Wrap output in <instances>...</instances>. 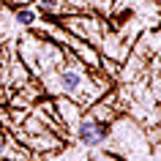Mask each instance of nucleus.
Listing matches in <instances>:
<instances>
[{
    "label": "nucleus",
    "instance_id": "1",
    "mask_svg": "<svg viewBox=\"0 0 161 161\" xmlns=\"http://www.w3.org/2000/svg\"><path fill=\"white\" fill-rule=\"evenodd\" d=\"M107 136H109V128L104 126L98 118H85L76 126V139L85 147H101L107 142Z\"/></svg>",
    "mask_w": 161,
    "mask_h": 161
},
{
    "label": "nucleus",
    "instance_id": "2",
    "mask_svg": "<svg viewBox=\"0 0 161 161\" xmlns=\"http://www.w3.org/2000/svg\"><path fill=\"white\" fill-rule=\"evenodd\" d=\"M79 87H82V71L74 66H68L60 71V90L68 96H76L79 93Z\"/></svg>",
    "mask_w": 161,
    "mask_h": 161
},
{
    "label": "nucleus",
    "instance_id": "3",
    "mask_svg": "<svg viewBox=\"0 0 161 161\" xmlns=\"http://www.w3.org/2000/svg\"><path fill=\"white\" fill-rule=\"evenodd\" d=\"M14 19H17L19 27H30V25H36V11L33 8H17Z\"/></svg>",
    "mask_w": 161,
    "mask_h": 161
},
{
    "label": "nucleus",
    "instance_id": "4",
    "mask_svg": "<svg viewBox=\"0 0 161 161\" xmlns=\"http://www.w3.org/2000/svg\"><path fill=\"white\" fill-rule=\"evenodd\" d=\"M60 6H63L60 0H36V8L44 11V14H58Z\"/></svg>",
    "mask_w": 161,
    "mask_h": 161
},
{
    "label": "nucleus",
    "instance_id": "5",
    "mask_svg": "<svg viewBox=\"0 0 161 161\" xmlns=\"http://www.w3.org/2000/svg\"><path fill=\"white\" fill-rule=\"evenodd\" d=\"M6 150V139H3V136H0V153Z\"/></svg>",
    "mask_w": 161,
    "mask_h": 161
},
{
    "label": "nucleus",
    "instance_id": "6",
    "mask_svg": "<svg viewBox=\"0 0 161 161\" xmlns=\"http://www.w3.org/2000/svg\"><path fill=\"white\" fill-rule=\"evenodd\" d=\"M11 3H19V0H11Z\"/></svg>",
    "mask_w": 161,
    "mask_h": 161
}]
</instances>
